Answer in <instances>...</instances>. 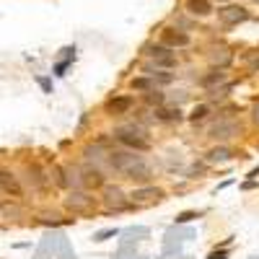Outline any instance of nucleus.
<instances>
[{
	"mask_svg": "<svg viewBox=\"0 0 259 259\" xmlns=\"http://www.w3.org/2000/svg\"><path fill=\"white\" fill-rule=\"evenodd\" d=\"M156 119L158 122H182V112L179 109H163V106H158V109H156Z\"/></svg>",
	"mask_w": 259,
	"mask_h": 259,
	"instance_id": "412c9836",
	"label": "nucleus"
},
{
	"mask_svg": "<svg viewBox=\"0 0 259 259\" xmlns=\"http://www.w3.org/2000/svg\"><path fill=\"white\" fill-rule=\"evenodd\" d=\"M50 182H52V187H57V189H62V192H68V189L73 187L70 171L65 168L62 163H52V166H50Z\"/></svg>",
	"mask_w": 259,
	"mask_h": 259,
	"instance_id": "ddd939ff",
	"label": "nucleus"
},
{
	"mask_svg": "<svg viewBox=\"0 0 259 259\" xmlns=\"http://www.w3.org/2000/svg\"><path fill=\"white\" fill-rule=\"evenodd\" d=\"M135 109V96H127V94H122V96H112L109 101L104 104V112L109 114V117H124V114H130Z\"/></svg>",
	"mask_w": 259,
	"mask_h": 259,
	"instance_id": "9d476101",
	"label": "nucleus"
},
{
	"mask_svg": "<svg viewBox=\"0 0 259 259\" xmlns=\"http://www.w3.org/2000/svg\"><path fill=\"white\" fill-rule=\"evenodd\" d=\"M233 158V150L226 148V145H215L207 150V163H226Z\"/></svg>",
	"mask_w": 259,
	"mask_h": 259,
	"instance_id": "6ab92c4d",
	"label": "nucleus"
},
{
	"mask_svg": "<svg viewBox=\"0 0 259 259\" xmlns=\"http://www.w3.org/2000/svg\"><path fill=\"white\" fill-rule=\"evenodd\" d=\"M163 197H166V192L161 187H153V184H143V187L130 192V202H133V207H148L153 202H161Z\"/></svg>",
	"mask_w": 259,
	"mask_h": 259,
	"instance_id": "0eeeda50",
	"label": "nucleus"
},
{
	"mask_svg": "<svg viewBox=\"0 0 259 259\" xmlns=\"http://www.w3.org/2000/svg\"><path fill=\"white\" fill-rule=\"evenodd\" d=\"M117 231L112 228V231H101V233H96V241H106V239H109V236H114Z\"/></svg>",
	"mask_w": 259,
	"mask_h": 259,
	"instance_id": "393cba45",
	"label": "nucleus"
},
{
	"mask_svg": "<svg viewBox=\"0 0 259 259\" xmlns=\"http://www.w3.org/2000/svg\"><path fill=\"white\" fill-rule=\"evenodd\" d=\"M239 133H241V124L236 122V119H228V117H221L218 122L210 127V138H212V140H218V143L231 140V138H236Z\"/></svg>",
	"mask_w": 259,
	"mask_h": 259,
	"instance_id": "1a4fd4ad",
	"label": "nucleus"
},
{
	"mask_svg": "<svg viewBox=\"0 0 259 259\" xmlns=\"http://www.w3.org/2000/svg\"><path fill=\"white\" fill-rule=\"evenodd\" d=\"M104 194H101V202H104V210H114V212H122V210H130L133 207V202H130V194L122 189V187H112V184H106L104 189H101Z\"/></svg>",
	"mask_w": 259,
	"mask_h": 259,
	"instance_id": "39448f33",
	"label": "nucleus"
},
{
	"mask_svg": "<svg viewBox=\"0 0 259 259\" xmlns=\"http://www.w3.org/2000/svg\"><path fill=\"white\" fill-rule=\"evenodd\" d=\"M254 3H259V0H254Z\"/></svg>",
	"mask_w": 259,
	"mask_h": 259,
	"instance_id": "cd10ccee",
	"label": "nucleus"
},
{
	"mask_svg": "<svg viewBox=\"0 0 259 259\" xmlns=\"http://www.w3.org/2000/svg\"><path fill=\"white\" fill-rule=\"evenodd\" d=\"M218 18L223 26H239L244 21H249V11L244 6H223L218 11Z\"/></svg>",
	"mask_w": 259,
	"mask_h": 259,
	"instance_id": "f8f14e48",
	"label": "nucleus"
},
{
	"mask_svg": "<svg viewBox=\"0 0 259 259\" xmlns=\"http://www.w3.org/2000/svg\"><path fill=\"white\" fill-rule=\"evenodd\" d=\"M143 99H145V104H150V106H163V101H166V96H163L158 89L150 91V94H145Z\"/></svg>",
	"mask_w": 259,
	"mask_h": 259,
	"instance_id": "4be33fe9",
	"label": "nucleus"
},
{
	"mask_svg": "<svg viewBox=\"0 0 259 259\" xmlns=\"http://www.w3.org/2000/svg\"><path fill=\"white\" fill-rule=\"evenodd\" d=\"M256 70H259V52H254V57L249 62V73H256Z\"/></svg>",
	"mask_w": 259,
	"mask_h": 259,
	"instance_id": "b1692460",
	"label": "nucleus"
},
{
	"mask_svg": "<svg viewBox=\"0 0 259 259\" xmlns=\"http://www.w3.org/2000/svg\"><path fill=\"white\" fill-rule=\"evenodd\" d=\"M114 140L127 148V150H135V153H145L150 150V138L143 133L140 127H119L114 130Z\"/></svg>",
	"mask_w": 259,
	"mask_h": 259,
	"instance_id": "f03ea898",
	"label": "nucleus"
},
{
	"mask_svg": "<svg viewBox=\"0 0 259 259\" xmlns=\"http://www.w3.org/2000/svg\"><path fill=\"white\" fill-rule=\"evenodd\" d=\"M210 104H197V106H194V109H192V114H189V122H194V124H200V122H205L207 117H210Z\"/></svg>",
	"mask_w": 259,
	"mask_h": 259,
	"instance_id": "aec40b11",
	"label": "nucleus"
},
{
	"mask_svg": "<svg viewBox=\"0 0 259 259\" xmlns=\"http://www.w3.org/2000/svg\"><path fill=\"white\" fill-rule=\"evenodd\" d=\"M161 45L168 47V50H184V47L192 45V39H189L187 31H182V29H171V26H168V29L161 31Z\"/></svg>",
	"mask_w": 259,
	"mask_h": 259,
	"instance_id": "9b49d317",
	"label": "nucleus"
},
{
	"mask_svg": "<svg viewBox=\"0 0 259 259\" xmlns=\"http://www.w3.org/2000/svg\"><path fill=\"white\" fill-rule=\"evenodd\" d=\"M78 184H80V189H89V192L104 189L106 187V177H104V171L99 166H83L78 171Z\"/></svg>",
	"mask_w": 259,
	"mask_h": 259,
	"instance_id": "6e6552de",
	"label": "nucleus"
},
{
	"mask_svg": "<svg viewBox=\"0 0 259 259\" xmlns=\"http://www.w3.org/2000/svg\"><path fill=\"white\" fill-rule=\"evenodd\" d=\"M130 89H133L135 94H150V91H156V80L150 78V75H138V78H133L130 80Z\"/></svg>",
	"mask_w": 259,
	"mask_h": 259,
	"instance_id": "f3484780",
	"label": "nucleus"
},
{
	"mask_svg": "<svg viewBox=\"0 0 259 259\" xmlns=\"http://www.w3.org/2000/svg\"><path fill=\"white\" fill-rule=\"evenodd\" d=\"M226 80H228L226 70H221V68H212L207 75H202V78H200V85H202V89H207V91H215V89H218L221 83H226Z\"/></svg>",
	"mask_w": 259,
	"mask_h": 259,
	"instance_id": "2eb2a0df",
	"label": "nucleus"
},
{
	"mask_svg": "<svg viewBox=\"0 0 259 259\" xmlns=\"http://www.w3.org/2000/svg\"><path fill=\"white\" fill-rule=\"evenodd\" d=\"M150 78H153L156 83H171V80H174V75H171L168 70H153V73H148Z\"/></svg>",
	"mask_w": 259,
	"mask_h": 259,
	"instance_id": "5701e85b",
	"label": "nucleus"
},
{
	"mask_svg": "<svg viewBox=\"0 0 259 259\" xmlns=\"http://www.w3.org/2000/svg\"><path fill=\"white\" fill-rule=\"evenodd\" d=\"M184 11L194 18H207L212 16V3L210 0H184Z\"/></svg>",
	"mask_w": 259,
	"mask_h": 259,
	"instance_id": "4468645a",
	"label": "nucleus"
},
{
	"mask_svg": "<svg viewBox=\"0 0 259 259\" xmlns=\"http://www.w3.org/2000/svg\"><path fill=\"white\" fill-rule=\"evenodd\" d=\"M251 119H254V122L259 124V101L254 104V109H251Z\"/></svg>",
	"mask_w": 259,
	"mask_h": 259,
	"instance_id": "bb28decb",
	"label": "nucleus"
},
{
	"mask_svg": "<svg viewBox=\"0 0 259 259\" xmlns=\"http://www.w3.org/2000/svg\"><path fill=\"white\" fill-rule=\"evenodd\" d=\"M122 179H127V182H135V184H150V179H153V168H150V163L143 158V156H138L133 163H130L122 174H119Z\"/></svg>",
	"mask_w": 259,
	"mask_h": 259,
	"instance_id": "423d86ee",
	"label": "nucleus"
},
{
	"mask_svg": "<svg viewBox=\"0 0 259 259\" xmlns=\"http://www.w3.org/2000/svg\"><path fill=\"white\" fill-rule=\"evenodd\" d=\"M24 182H26V187H29L31 192H36V194H47V192L52 189L50 168H45V166L36 163V161H31V163L24 166Z\"/></svg>",
	"mask_w": 259,
	"mask_h": 259,
	"instance_id": "7ed1b4c3",
	"label": "nucleus"
},
{
	"mask_svg": "<svg viewBox=\"0 0 259 259\" xmlns=\"http://www.w3.org/2000/svg\"><path fill=\"white\" fill-rule=\"evenodd\" d=\"M0 194H6L11 200H24V194H26L21 177L8 166H0Z\"/></svg>",
	"mask_w": 259,
	"mask_h": 259,
	"instance_id": "20e7f679",
	"label": "nucleus"
},
{
	"mask_svg": "<svg viewBox=\"0 0 259 259\" xmlns=\"http://www.w3.org/2000/svg\"><path fill=\"white\" fill-rule=\"evenodd\" d=\"M18 215H24L21 200H6V202H0V218H6V221H16Z\"/></svg>",
	"mask_w": 259,
	"mask_h": 259,
	"instance_id": "dca6fc26",
	"label": "nucleus"
},
{
	"mask_svg": "<svg viewBox=\"0 0 259 259\" xmlns=\"http://www.w3.org/2000/svg\"><path fill=\"white\" fill-rule=\"evenodd\" d=\"M62 205H65V210L73 212V215H91L99 202H96V197H94V192L78 187V189H68Z\"/></svg>",
	"mask_w": 259,
	"mask_h": 259,
	"instance_id": "f257e3e1",
	"label": "nucleus"
},
{
	"mask_svg": "<svg viewBox=\"0 0 259 259\" xmlns=\"http://www.w3.org/2000/svg\"><path fill=\"white\" fill-rule=\"evenodd\" d=\"M192 218H197V212H182L177 221H179V223H187V221H192Z\"/></svg>",
	"mask_w": 259,
	"mask_h": 259,
	"instance_id": "a878e982",
	"label": "nucleus"
},
{
	"mask_svg": "<svg viewBox=\"0 0 259 259\" xmlns=\"http://www.w3.org/2000/svg\"><path fill=\"white\" fill-rule=\"evenodd\" d=\"M210 62L215 65V68L226 70L228 65L233 62V55H231V50H226V47H215V50L210 52Z\"/></svg>",
	"mask_w": 259,
	"mask_h": 259,
	"instance_id": "a211bd4d",
	"label": "nucleus"
}]
</instances>
